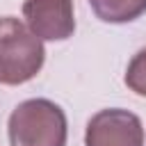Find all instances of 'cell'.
Instances as JSON below:
<instances>
[{"instance_id":"cell-2","label":"cell","mask_w":146,"mask_h":146,"mask_svg":"<svg viewBox=\"0 0 146 146\" xmlns=\"http://www.w3.org/2000/svg\"><path fill=\"white\" fill-rule=\"evenodd\" d=\"M46 62L43 41L16 16L0 18V84L16 87L39 75Z\"/></svg>"},{"instance_id":"cell-4","label":"cell","mask_w":146,"mask_h":146,"mask_svg":"<svg viewBox=\"0 0 146 146\" xmlns=\"http://www.w3.org/2000/svg\"><path fill=\"white\" fill-rule=\"evenodd\" d=\"M23 18L41 41H66L75 32L73 0H25Z\"/></svg>"},{"instance_id":"cell-3","label":"cell","mask_w":146,"mask_h":146,"mask_svg":"<svg viewBox=\"0 0 146 146\" xmlns=\"http://www.w3.org/2000/svg\"><path fill=\"white\" fill-rule=\"evenodd\" d=\"M84 146H144L141 119L121 107L100 110L87 123Z\"/></svg>"},{"instance_id":"cell-1","label":"cell","mask_w":146,"mask_h":146,"mask_svg":"<svg viewBox=\"0 0 146 146\" xmlns=\"http://www.w3.org/2000/svg\"><path fill=\"white\" fill-rule=\"evenodd\" d=\"M9 146H66L68 121L48 98H30L14 107L7 121Z\"/></svg>"},{"instance_id":"cell-6","label":"cell","mask_w":146,"mask_h":146,"mask_svg":"<svg viewBox=\"0 0 146 146\" xmlns=\"http://www.w3.org/2000/svg\"><path fill=\"white\" fill-rule=\"evenodd\" d=\"M123 80H125V87L130 91L146 98V48H141L132 55V59L128 62Z\"/></svg>"},{"instance_id":"cell-5","label":"cell","mask_w":146,"mask_h":146,"mask_svg":"<svg viewBox=\"0 0 146 146\" xmlns=\"http://www.w3.org/2000/svg\"><path fill=\"white\" fill-rule=\"evenodd\" d=\"M91 11L98 21L123 25L146 14V0H89Z\"/></svg>"}]
</instances>
